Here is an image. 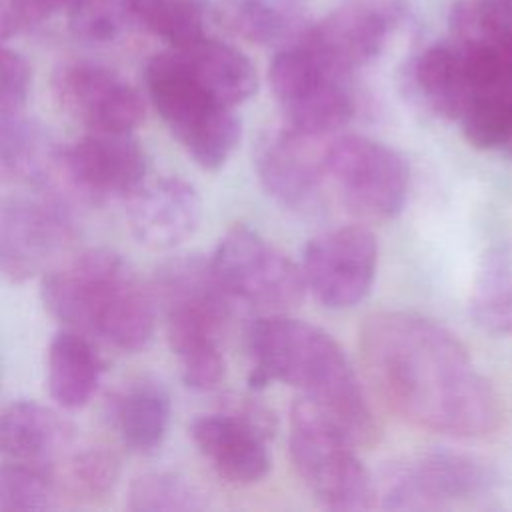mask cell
<instances>
[{
	"label": "cell",
	"instance_id": "obj_1",
	"mask_svg": "<svg viewBox=\"0 0 512 512\" xmlns=\"http://www.w3.org/2000/svg\"><path fill=\"white\" fill-rule=\"evenodd\" d=\"M366 376L402 420L440 434L480 438L502 418L500 400L464 344L414 312L384 310L360 328Z\"/></svg>",
	"mask_w": 512,
	"mask_h": 512
},
{
	"label": "cell",
	"instance_id": "obj_2",
	"mask_svg": "<svg viewBox=\"0 0 512 512\" xmlns=\"http://www.w3.org/2000/svg\"><path fill=\"white\" fill-rule=\"evenodd\" d=\"M248 386L284 382L328 416L356 446L378 438V422L364 388L338 342L304 320L270 314L248 332Z\"/></svg>",
	"mask_w": 512,
	"mask_h": 512
},
{
	"label": "cell",
	"instance_id": "obj_3",
	"mask_svg": "<svg viewBox=\"0 0 512 512\" xmlns=\"http://www.w3.org/2000/svg\"><path fill=\"white\" fill-rule=\"evenodd\" d=\"M40 294L66 328L120 350L138 352L154 336V296L114 250L90 248L46 270Z\"/></svg>",
	"mask_w": 512,
	"mask_h": 512
},
{
	"label": "cell",
	"instance_id": "obj_4",
	"mask_svg": "<svg viewBox=\"0 0 512 512\" xmlns=\"http://www.w3.org/2000/svg\"><path fill=\"white\" fill-rule=\"evenodd\" d=\"M154 302L166 316V338L180 360L182 380L194 390H212L224 378L222 338L234 300L222 290L210 262L178 256L154 280Z\"/></svg>",
	"mask_w": 512,
	"mask_h": 512
},
{
	"label": "cell",
	"instance_id": "obj_5",
	"mask_svg": "<svg viewBox=\"0 0 512 512\" xmlns=\"http://www.w3.org/2000/svg\"><path fill=\"white\" fill-rule=\"evenodd\" d=\"M292 464L308 492L330 510H370L378 486L356 444L310 400L296 398L288 434Z\"/></svg>",
	"mask_w": 512,
	"mask_h": 512
},
{
	"label": "cell",
	"instance_id": "obj_6",
	"mask_svg": "<svg viewBox=\"0 0 512 512\" xmlns=\"http://www.w3.org/2000/svg\"><path fill=\"white\" fill-rule=\"evenodd\" d=\"M144 78L158 114L190 158L204 170L224 166L240 140L234 108L206 94L184 72L172 50L152 56Z\"/></svg>",
	"mask_w": 512,
	"mask_h": 512
},
{
	"label": "cell",
	"instance_id": "obj_7",
	"mask_svg": "<svg viewBox=\"0 0 512 512\" xmlns=\"http://www.w3.org/2000/svg\"><path fill=\"white\" fill-rule=\"evenodd\" d=\"M268 84L284 124L324 138L354 114L350 74L338 70L304 42L280 48L268 68Z\"/></svg>",
	"mask_w": 512,
	"mask_h": 512
},
{
	"label": "cell",
	"instance_id": "obj_8",
	"mask_svg": "<svg viewBox=\"0 0 512 512\" xmlns=\"http://www.w3.org/2000/svg\"><path fill=\"white\" fill-rule=\"evenodd\" d=\"M324 172L342 204L364 220L394 218L406 204L408 164L374 138L348 134L326 144Z\"/></svg>",
	"mask_w": 512,
	"mask_h": 512
},
{
	"label": "cell",
	"instance_id": "obj_9",
	"mask_svg": "<svg viewBox=\"0 0 512 512\" xmlns=\"http://www.w3.org/2000/svg\"><path fill=\"white\" fill-rule=\"evenodd\" d=\"M208 262L214 278L234 302L278 314L298 306L304 298L300 266L248 226L230 228Z\"/></svg>",
	"mask_w": 512,
	"mask_h": 512
},
{
	"label": "cell",
	"instance_id": "obj_10",
	"mask_svg": "<svg viewBox=\"0 0 512 512\" xmlns=\"http://www.w3.org/2000/svg\"><path fill=\"white\" fill-rule=\"evenodd\" d=\"M146 176V154L130 132L88 130L70 146L60 148L50 196L106 202L128 198Z\"/></svg>",
	"mask_w": 512,
	"mask_h": 512
},
{
	"label": "cell",
	"instance_id": "obj_11",
	"mask_svg": "<svg viewBox=\"0 0 512 512\" xmlns=\"http://www.w3.org/2000/svg\"><path fill=\"white\" fill-rule=\"evenodd\" d=\"M492 482V470L472 456L426 452L390 466L380 498L388 510H438L484 494Z\"/></svg>",
	"mask_w": 512,
	"mask_h": 512
},
{
	"label": "cell",
	"instance_id": "obj_12",
	"mask_svg": "<svg viewBox=\"0 0 512 512\" xmlns=\"http://www.w3.org/2000/svg\"><path fill=\"white\" fill-rule=\"evenodd\" d=\"M378 244L364 226H338L312 238L302 256L306 290L326 308H352L372 288Z\"/></svg>",
	"mask_w": 512,
	"mask_h": 512
},
{
	"label": "cell",
	"instance_id": "obj_13",
	"mask_svg": "<svg viewBox=\"0 0 512 512\" xmlns=\"http://www.w3.org/2000/svg\"><path fill=\"white\" fill-rule=\"evenodd\" d=\"M406 14L402 0H344L312 22L300 42L352 76L384 52Z\"/></svg>",
	"mask_w": 512,
	"mask_h": 512
},
{
	"label": "cell",
	"instance_id": "obj_14",
	"mask_svg": "<svg viewBox=\"0 0 512 512\" xmlns=\"http://www.w3.org/2000/svg\"><path fill=\"white\" fill-rule=\"evenodd\" d=\"M74 240L64 202L44 200L0 202V278L24 282L58 260Z\"/></svg>",
	"mask_w": 512,
	"mask_h": 512
},
{
	"label": "cell",
	"instance_id": "obj_15",
	"mask_svg": "<svg viewBox=\"0 0 512 512\" xmlns=\"http://www.w3.org/2000/svg\"><path fill=\"white\" fill-rule=\"evenodd\" d=\"M56 104L88 130L132 132L146 114L142 94L114 70L74 60L52 76Z\"/></svg>",
	"mask_w": 512,
	"mask_h": 512
},
{
	"label": "cell",
	"instance_id": "obj_16",
	"mask_svg": "<svg viewBox=\"0 0 512 512\" xmlns=\"http://www.w3.org/2000/svg\"><path fill=\"white\" fill-rule=\"evenodd\" d=\"M320 140L286 124L262 132L256 140L254 166L260 184L288 210L310 212L322 200L326 146H320Z\"/></svg>",
	"mask_w": 512,
	"mask_h": 512
},
{
	"label": "cell",
	"instance_id": "obj_17",
	"mask_svg": "<svg viewBox=\"0 0 512 512\" xmlns=\"http://www.w3.org/2000/svg\"><path fill=\"white\" fill-rule=\"evenodd\" d=\"M126 200L134 238L154 250L180 246L198 230L202 220L196 188L178 176L142 182Z\"/></svg>",
	"mask_w": 512,
	"mask_h": 512
},
{
	"label": "cell",
	"instance_id": "obj_18",
	"mask_svg": "<svg viewBox=\"0 0 512 512\" xmlns=\"http://www.w3.org/2000/svg\"><path fill=\"white\" fill-rule=\"evenodd\" d=\"M190 436L198 452L226 482L256 484L270 470V436L228 408L194 418Z\"/></svg>",
	"mask_w": 512,
	"mask_h": 512
},
{
	"label": "cell",
	"instance_id": "obj_19",
	"mask_svg": "<svg viewBox=\"0 0 512 512\" xmlns=\"http://www.w3.org/2000/svg\"><path fill=\"white\" fill-rule=\"evenodd\" d=\"M72 442V428L52 408L16 400L0 410V458L52 476L54 462Z\"/></svg>",
	"mask_w": 512,
	"mask_h": 512
},
{
	"label": "cell",
	"instance_id": "obj_20",
	"mask_svg": "<svg viewBox=\"0 0 512 512\" xmlns=\"http://www.w3.org/2000/svg\"><path fill=\"white\" fill-rule=\"evenodd\" d=\"M402 84L416 106L446 120H458L472 94L464 62L450 42L414 54L404 66Z\"/></svg>",
	"mask_w": 512,
	"mask_h": 512
},
{
	"label": "cell",
	"instance_id": "obj_21",
	"mask_svg": "<svg viewBox=\"0 0 512 512\" xmlns=\"http://www.w3.org/2000/svg\"><path fill=\"white\" fill-rule=\"evenodd\" d=\"M184 72L214 100L238 106L254 96L258 74L250 58L222 40L198 38L184 46H170Z\"/></svg>",
	"mask_w": 512,
	"mask_h": 512
},
{
	"label": "cell",
	"instance_id": "obj_22",
	"mask_svg": "<svg viewBox=\"0 0 512 512\" xmlns=\"http://www.w3.org/2000/svg\"><path fill=\"white\" fill-rule=\"evenodd\" d=\"M208 16L236 38L278 50L300 42L312 24L298 0H216Z\"/></svg>",
	"mask_w": 512,
	"mask_h": 512
},
{
	"label": "cell",
	"instance_id": "obj_23",
	"mask_svg": "<svg viewBox=\"0 0 512 512\" xmlns=\"http://www.w3.org/2000/svg\"><path fill=\"white\" fill-rule=\"evenodd\" d=\"M102 370L100 354L88 336L66 328L52 338L46 356V384L58 406L74 410L88 404Z\"/></svg>",
	"mask_w": 512,
	"mask_h": 512
},
{
	"label": "cell",
	"instance_id": "obj_24",
	"mask_svg": "<svg viewBox=\"0 0 512 512\" xmlns=\"http://www.w3.org/2000/svg\"><path fill=\"white\" fill-rule=\"evenodd\" d=\"M60 146L22 108H0V174L48 188Z\"/></svg>",
	"mask_w": 512,
	"mask_h": 512
},
{
	"label": "cell",
	"instance_id": "obj_25",
	"mask_svg": "<svg viewBox=\"0 0 512 512\" xmlns=\"http://www.w3.org/2000/svg\"><path fill=\"white\" fill-rule=\"evenodd\" d=\"M114 414L124 444L136 452H150L168 432L170 396L160 382L142 378L118 396Z\"/></svg>",
	"mask_w": 512,
	"mask_h": 512
},
{
	"label": "cell",
	"instance_id": "obj_26",
	"mask_svg": "<svg viewBox=\"0 0 512 512\" xmlns=\"http://www.w3.org/2000/svg\"><path fill=\"white\" fill-rule=\"evenodd\" d=\"M468 306L482 330L512 334V248H494L480 258Z\"/></svg>",
	"mask_w": 512,
	"mask_h": 512
},
{
	"label": "cell",
	"instance_id": "obj_27",
	"mask_svg": "<svg viewBox=\"0 0 512 512\" xmlns=\"http://www.w3.org/2000/svg\"><path fill=\"white\" fill-rule=\"evenodd\" d=\"M450 40L460 50L512 44V0H458L448 14Z\"/></svg>",
	"mask_w": 512,
	"mask_h": 512
},
{
	"label": "cell",
	"instance_id": "obj_28",
	"mask_svg": "<svg viewBox=\"0 0 512 512\" xmlns=\"http://www.w3.org/2000/svg\"><path fill=\"white\" fill-rule=\"evenodd\" d=\"M126 14L170 46L190 44L204 34V0H120Z\"/></svg>",
	"mask_w": 512,
	"mask_h": 512
},
{
	"label": "cell",
	"instance_id": "obj_29",
	"mask_svg": "<svg viewBox=\"0 0 512 512\" xmlns=\"http://www.w3.org/2000/svg\"><path fill=\"white\" fill-rule=\"evenodd\" d=\"M120 474V462L104 446H90L68 456L62 464V484L76 498L96 500L108 494Z\"/></svg>",
	"mask_w": 512,
	"mask_h": 512
},
{
	"label": "cell",
	"instance_id": "obj_30",
	"mask_svg": "<svg viewBox=\"0 0 512 512\" xmlns=\"http://www.w3.org/2000/svg\"><path fill=\"white\" fill-rule=\"evenodd\" d=\"M56 506V486L48 472L4 462L0 464V512H32Z\"/></svg>",
	"mask_w": 512,
	"mask_h": 512
},
{
	"label": "cell",
	"instance_id": "obj_31",
	"mask_svg": "<svg viewBox=\"0 0 512 512\" xmlns=\"http://www.w3.org/2000/svg\"><path fill=\"white\" fill-rule=\"evenodd\" d=\"M126 506L134 512L196 510L202 506L200 494L182 478L164 472L138 476L128 490Z\"/></svg>",
	"mask_w": 512,
	"mask_h": 512
},
{
	"label": "cell",
	"instance_id": "obj_32",
	"mask_svg": "<svg viewBox=\"0 0 512 512\" xmlns=\"http://www.w3.org/2000/svg\"><path fill=\"white\" fill-rule=\"evenodd\" d=\"M66 10L68 28L86 42H112L126 24L120 0H72Z\"/></svg>",
	"mask_w": 512,
	"mask_h": 512
},
{
	"label": "cell",
	"instance_id": "obj_33",
	"mask_svg": "<svg viewBox=\"0 0 512 512\" xmlns=\"http://www.w3.org/2000/svg\"><path fill=\"white\" fill-rule=\"evenodd\" d=\"M30 80L32 72L26 58L0 40V108H22Z\"/></svg>",
	"mask_w": 512,
	"mask_h": 512
},
{
	"label": "cell",
	"instance_id": "obj_34",
	"mask_svg": "<svg viewBox=\"0 0 512 512\" xmlns=\"http://www.w3.org/2000/svg\"><path fill=\"white\" fill-rule=\"evenodd\" d=\"M22 28L14 0H0V40L18 34Z\"/></svg>",
	"mask_w": 512,
	"mask_h": 512
}]
</instances>
